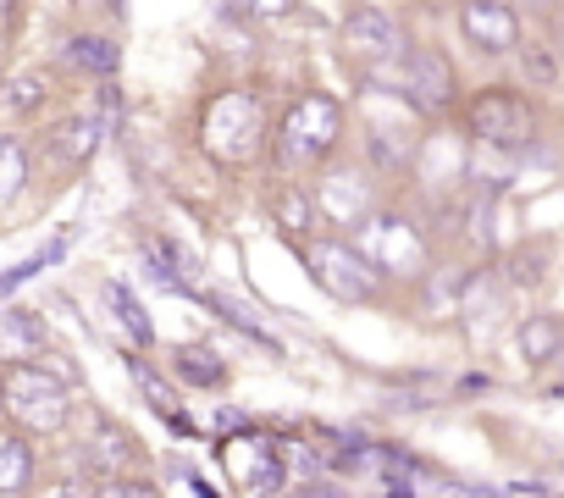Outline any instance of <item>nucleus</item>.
Returning <instances> with one entry per match:
<instances>
[{
  "instance_id": "9b49d317",
  "label": "nucleus",
  "mask_w": 564,
  "mask_h": 498,
  "mask_svg": "<svg viewBox=\"0 0 564 498\" xmlns=\"http://www.w3.org/2000/svg\"><path fill=\"white\" fill-rule=\"evenodd\" d=\"M459 34L481 56H514L520 51V12L509 0H459Z\"/></svg>"
},
{
  "instance_id": "4468645a",
  "label": "nucleus",
  "mask_w": 564,
  "mask_h": 498,
  "mask_svg": "<svg viewBox=\"0 0 564 498\" xmlns=\"http://www.w3.org/2000/svg\"><path fill=\"white\" fill-rule=\"evenodd\" d=\"M45 344H51V333H45V322L34 311H7L0 316V360L7 366H23V360L45 355Z\"/></svg>"
},
{
  "instance_id": "7ed1b4c3",
  "label": "nucleus",
  "mask_w": 564,
  "mask_h": 498,
  "mask_svg": "<svg viewBox=\"0 0 564 498\" xmlns=\"http://www.w3.org/2000/svg\"><path fill=\"white\" fill-rule=\"evenodd\" d=\"M338 139H344V100L311 89V95H300V100L289 106V117H282L271 150H276V166H282V172L300 177V172L322 166V161L338 150Z\"/></svg>"
},
{
  "instance_id": "aec40b11",
  "label": "nucleus",
  "mask_w": 564,
  "mask_h": 498,
  "mask_svg": "<svg viewBox=\"0 0 564 498\" xmlns=\"http://www.w3.org/2000/svg\"><path fill=\"white\" fill-rule=\"evenodd\" d=\"M29 481H34V448L18 432H7L0 437V498H23Z\"/></svg>"
},
{
  "instance_id": "72a5a7b5",
  "label": "nucleus",
  "mask_w": 564,
  "mask_h": 498,
  "mask_svg": "<svg viewBox=\"0 0 564 498\" xmlns=\"http://www.w3.org/2000/svg\"><path fill=\"white\" fill-rule=\"evenodd\" d=\"M366 7H388V0H366Z\"/></svg>"
},
{
  "instance_id": "6ab92c4d",
  "label": "nucleus",
  "mask_w": 564,
  "mask_h": 498,
  "mask_svg": "<svg viewBox=\"0 0 564 498\" xmlns=\"http://www.w3.org/2000/svg\"><path fill=\"white\" fill-rule=\"evenodd\" d=\"M172 371H177L188 388H221V382H227V360H221L216 349H205V344L172 349Z\"/></svg>"
},
{
  "instance_id": "a878e982",
  "label": "nucleus",
  "mask_w": 564,
  "mask_h": 498,
  "mask_svg": "<svg viewBox=\"0 0 564 498\" xmlns=\"http://www.w3.org/2000/svg\"><path fill=\"white\" fill-rule=\"evenodd\" d=\"M23 183H29V150L18 139H0V205L18 199Z\"/></svg>"
},
{
  "instance_id": "dca6fc26",
  "label": "nucleus",
  "mask_w": 564,
  "mask_h": 498,
  "mask_svg": "<svg viewBox=\"0 0 564 498\" xmlns=\"http://www.w3.org/2000/svg\"><path fill=\"white\" fill-rule=\"evenodd\" d=\"M514 62H520V78L531 89H558L564 84V56H558L553 40H520Z\"/></svg>"
},
{
  "instance_id": "c756f323",
  "label": "nucleus",
  "mask_w": 564,
  "mask_h": 498,
  "mask_svg": "<svg viewBox=\"0 0 564 498\" xmlns=\"http://www.w3.org/2000/svg\"><path fill=\"white\" fill-rule=\"evenodd\" d=\"M294 0H254V18H289Z\"/></svg>"
},
{
  "instance_id": "7c9ffc66",
  "label": "nucleus",
  "mask_w": 564,
  "mask_h": 498,
  "mask_svg": "<svg viewBox=\"0 0 564 498\" xmlns=\"http://www.w3.org/2000/svg\"><path fill=\"white\" fill-rule=\"evenodd\" d=\"M300 498H349V492H344V487H327V481H305Z\"/></svg>"
},
{
  "instance_id": "a211bd4d",
  "label": "nucleus",
  "mask_w": 564,
  "mask_h": 498,
  "mask_svg": "<svg viewBox=\"0 0 564 498\" xmlns=\"http://www.w3.org/2000/svg\"><path fill=\"white\" fill-rule=\"evenodd\" d=\"M95 144H100V117H95V111H78V117H67V122L51 133V150H56L62 161H73V166H84V161L95 155Z\"/></svg>"
},
{
  "instance_id": "6e6552de",
  "label": "nucleus",
  "mask_w": 564,
  "mask_h": 498,
  "mask_svg": "<svg viewBox=\"0 0 564 498\" xmlns=\"http://www.w3.org/2000/svg\"><path fill=\"white\" fill-rule=\"evenodd\" d=\"M216 459L227 470L232 487H243L249 498H282L294 481L289 459H282V443L276 437H260V432H232L216 443Z\"/></svg>"
},
{
  "instance_id": "473e14b6",
  "label": "nucleus",
  "mask_w": 564,
  "mask_h": 498,
  "mask_svg": "<svg viewBox=\"0 0 564 498\" xmlns=\"http://www.w3.org/2000/svg\"><path fill=\"white\" fill-rule=\"evenodd\" d=\"M0 18H12V0H0Z\"/></svg>"
},
{
  "instance_id": "423d86ee",
  "label": "nucleus",
  "mask_w": 564,
  "mask_h": 498,
  "mask_svg": "<svg viewBox=\"0 0 564 498\" xmlns=\"http://www.w3.org/2000/svg\"><path fill=\"white\" fill-rule=\"evenodd\" d=\"M0 404H7V415L23 426V432H62L67 426V382L51 377L45 366L23 360V366H7L0 371Z\"/></svg>"
},
{
  "instance_id": "393cba45",
  "label": "nucleus",
  "mask_w": 564,
  "mask_h": 498,
  "mask_svg": "<svg viewBox=\"0 0 564 498\" xmlns=\"http://www.w3.org/2000/svg\"><path fill=\"white\" fill-rule=\"evenodd\" d=\"M106 305L117 311V322H122L139 344H150V338H155V327H150V316H144V305L133 300V289H128V283H106Z\"/></svg>"
},
{
  "instance_id": "f704fd0d",
  "label": "nucleus",
  "mask_w": 564,
  "mask_h": 498,
  "mask_svg": "<svg viewBox=\"0 0 564 498\" xmlns=\"http://www.w3.org/2000/svg\"><path fill=\"white\" fill-rule=\"evenodd\" d=\"M0 84H7V78H0Z\"/></svg>"
},
{
  "instance_id": "f3484780",
  "label": "nucleus",
  "mask_w": 564,
  "mask_h": 498,
  "mask_svg": "<svg viewBox=\"0 0 564 498\" xmlns=\"http://www.w3.org/2000/svg\"><path fill=\"white\" fill-rule=\"evenodd\" d=\"M62 62H67L73 73L111 78V73H117V62H122V51H117L106 34H73V40H67V51H62Z\"/></svg>"
},
{
  "instance_id": "39448f33",
  "label": "nucleus",
  "mask_w": 564,
  "mask_h": 498,
  "mask_svg": "<svg viewBox=\"0 0 564 498\" xmlns=\"http://www.w3.org/2000/svg\"><path fill=\"white\" fill-rule=\"evenodd\" d=\"M459 122H465V139L470 144H487V150L525 155L536 144V106L520 89H509V84H481L459 106Z\"/></svg>"
},
{
  "instance_id": "9d476101",
  "label": "nucleus",
  "mask_w": 564,
  "mask_h": 498,
  "mask_svg": "<svg viewBox=\"0 0 564 498\" xmlns=\"http://www.w3.org/2000/svg\"><path fill=\"white\" fill-rule=\"evenodd\" d=\"M316 210L333 227H355V221H366L377 210V188H371V177L355 161H333L316 177Z\"/></svg>"
},
{
  "instance_id": "f03ea898",
  "label": "nucleus",
  "mask_w": 564,
  "mask_h": 498,
  "mask_svg": "<svg viewBox=\"0 0 564 498\" xmlns=\"http://www.w3.org/2000/svg\"><path fill=\"white\" fill-rule=\"evenodd\" d=\"M199 139L210 150V161L243 172L265 155V100L254 89H221L210 95L205 117H199Z\"/></svg>"
},
{
  "instance_id": "5701e85b",
  "label": "nucleus",
  "mask_w": 564,
  "mask_h": 498,
  "mask_svg": "<svg viewBox=\"0 0 564 498\" xmlns=\"http://www.w3.org/2000/svg\"><path fill=\"white\" fill-rule=\"evenodd\" d=\"M205 305H210V311H216L221 322H232V327H238L243 338H254V344H260L265 355H282V344H276V338L265 333V322H254V316H249V305H243V300H232V294H205Z\"/></svg>"
},
{
  "instance_id": "ddd939ff",
  "label": "nucleus",
  "mask_w": 564,
  "mask_h": 498,
  "mask_svg": "<svg viewBox=\"0 0 564 498\" xmlns=\"http://www.w3.org/2000/svg\"><path fill=\"white\" fill-rule=\"evenodd\" d=\"M128 377H133V388L144 393V404L172 426V432H183V437H194V421H188V410H183V399L166 388V377L155 371V366H144V360H128Z\"/></svg>"
},
{
  "instance_id": "0eeeda50",
  "label": "nucleus",
  "mask_w": 564,
  "mask_h": 498,
  "mask_svg": "<svg viewBox=\"0 0 564 498\" xmlns=\"http://www.w3.org/2000/svg\"><path fill=\"white\" fill-rule=\"evenodd\" d=\"M300 261H305L311 283L327 289V294L344 300V305H371V300H382V278L371 272V261L360 256V249L344 243V238H305V243H300Z\"/></svg>"
},
{
  "instance_id": "2eb2a0df",
  "label": "nucleus",
  "mask_w": 564,
  "mask_h": 498,
  "mask_svg": "<svg viewBox=\"0 0 564 498\" xmlns=\"http://www.w3.org/2000/svg\"><path fill=\"white\" fill-rule=\"evenodd\" d=\"M520 355H525V366H553V360H564V316H547V311H536V316H525L520 322Z\"/></svg>"
},
{
  "instance_id": "f8f14e48",
  "label": "nucleus",
  "mask_w": 564,
  "mask_h": 498,
  "mask_svg": "<svg viewBox=\"0 0 564 498\" xmlns=\"http://www.w3.org/2000/svg\"><path fill=\"white\" fill-rule=\"evenodd\" d=\"M271 216H276V227L289 232L294 243H305V238L316 232V221H322L316 194H311L305 183H276V188H271Z\"/></svg>"
},
{
  "instance_id": "b1692460",
  "label": "nucleus",
  "mask_w": 564,
  "mask_h": 498,
  "mask_svg": "<svg viewBox=\"0 0 564 498\" xmlns=\"http://www.w3.org/2000/svg\"><path fill=\"white\" fill-rule=\"evenodd\" d=\"M45 95H51L45 73H18L12 84H0V111H7V117H29V111L45 106Z\"/></svg>"
},
{
  "instance_id": "20e7f679",
  "label": "nucleus",
  "mask_w": 564,
  "mask_h": 498,
  "mask_svg": "<svg viewBox=\"0 0 564 498\" xmlns=\"http://www.w3.org/2000/svg\"><path fill=\"white\" fill-rule=\"evenodd\" d=\"M349 243L371 261L377 278L421 283V278L432 272V243H426L421 221H410L404 210H371L366 221H355V238H349Z\"/></svg>"
},
{
  "instance_id": "f257e3e1",
  "label": "nucleus",
  "mask_w": 564,
  "mask_h": 498,
  "mask_svg": "<svg viewBox=\"0 0 564 498\" xmlns=\"http://www.w3.org/2000/svg\"><path fill=\"white\" fill-rule=\"evenodd\" d=\"M344 56L366 78V89L393 95L399 89V67L410 56V34H404V23L388 7H355L344 18Z\"/></svg>"
},
{
  "instance_id": "1a4fd4ad",
  "label": "nucleus",
  "mask_w": 564,
  "mask_h": 498,
  "mask_svg": "<svg viewBox=\"0 0 564 498\" xmlns=\"http://www.w3.org/2000/svg\"><path fill=\"white\" fill-rule=\"evenodd\" d=\"M415 117H448L454 111V62L432 45H410L404 67H399V89H393Z\"/></svg>"
},
{
  "instance_id": "cd10ccee",
  "label": "nucleus",
  "mask_w": 564,
  "mask_h": 498,
  "mask_svg": "<svg viewBox=\"0 0 564 498\" xmlns=\"http://www.w3.org/2000/svg\"><path fill=\"white\" fill-rule=\"evenodd\" d=\"M100 498H155V487H144V481H128V476H106Z\"/></svg>"
},
{
  "instance_id": "bb28decb",
  "label": "nucleus",
  "mask_w": 564,
  "mask_h": 498,
  "mask_svg": "<svg viewBox=\"0 0 564 498\" xmlns=\"http://www.w3.org/2000/svg\"><path fill=\"white\" fill-rule=\"evenodd\" d=\"M503 278L514 283V289H536L542 283V249H514V256H509V267H503Z\"/></svg>"
},
{
  "instance_id": "4be33fe9",
  "label": "nucleus",
  "mask_w": 564,
  "mask_h": 498,
  "mask_svg": "<svg viewBox=\"0 0 564 498\" xmlns=\"http://www.w3.org/2000/svg\"><path fill=\"white\" fill-rule=\"evenodd\" d=\"M89 465H95L100 476H122V470L133 465V443H128V432H122L117 421H100V426H95V443H89Z\"/></svg>"
},
{
  "instance_id": "412c9836",
  "label": "nucleus",
  "mask_w": 564,
  "mask_h": 498,
  "mask_svg": "<svg viewBox=\"0 0 564 498\" xmlns=\"http://www.w3.org/2000/svg\"><path fill=\"white\" fill-rule=\"evenodd\" d=\"M465 278H470V267H432L426 278H421V289H426V316H459V300H465Z\"/></svg>"
},
{
  "instance_id": "2f4dec72",
  "label": "nucleus",
  "mask_w": 564,
  "mask_h": 498,
  "mask_svg": "<svg viewBox=\"0 0 564 498\" xmlns=\"http://www.w3.org/2000/svg\"><path fill=\"white\" fill-rule=\"evenodd\" d=\"M509 7H514V12H536V18H547L558 0H509Z\"/></svg>"
},
{
  "instance_id": "c85d7f7f",
  "label": "nucleus",
  "mask_w": 564,
  "mask_h": 498,
  "mask_svg": "<svg viewBox=\"0 0 564 498\" xmlns=\"http://www.w3.org/2000/svg\"><path fill=\"white\" fill-rule=\"evenodd\" d=\"M221 18H254V0H210Z\"/></svg>"
}]
</instances>
